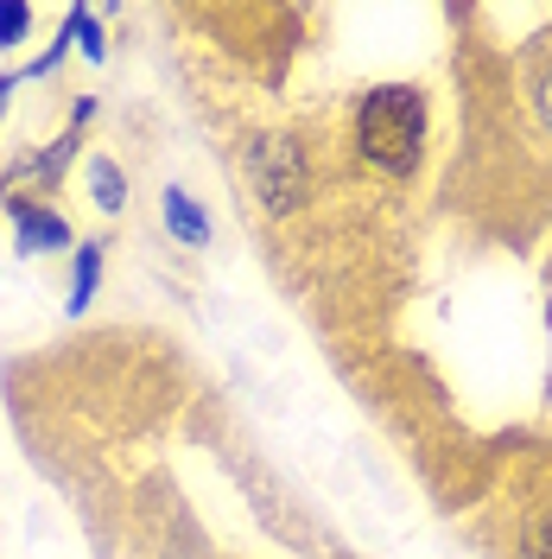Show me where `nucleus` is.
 I'll return each instance as SVG.
<instances>
[{"label": "nucleus", "instance_id": "f257e3e1", "mask_svg": "<svg viewBox=\"0 0 552 559\" xmlns=\"http://www.w3.org/2000/svg\"><path fill=\"white\" fill-rule=\"evenodd\" d=\"M356 146L387 178H413L425 153V96L413 83H381L356 108Z\"/></svg>", "mask_w": 552, "mask_h": 559}, {"label": "nucleus", "instance_id": "f03ea898", "mask_svg": "<svg viewBox=\"0 0 552 559\" xmlns=\"http://www.w3.org/2000/svg\"><path fill=\"white\" fill-rule=\"evenodd\" d=\"M248 173H254V185H261L267 210H292L299 198H305V159H299L292 140H267V146H254Z\"/></svg>", "mask_w": 552, "mask_h": 559}, {"label": "nucleus", "instance_id": "7ed1b4c3", "mask_svg": "<svg viewBox=\"0 0 552 559\" xmlns=\"http://www.w3.org/2000/svg\"><path fill=\"white\" fill-rule=\"evenodd\" d=\"M7 216H13V242H20V254L70 248V223L58 216V210H38L33 198H7Z\"/></svg>", "mask_w": 552, "mask_h": 559}, {"label": "nucleus", "instance_id": "20e7f679", "mask_svg": "<svg viewBox=\"0 0 552 559\" xmlns=\"http://www.w3.org/2000/svg\"><path fill=\"white\" fill-rule=\"evenodd\" d=\"M166 229H172L184 248H204V242H209V216L191 204L184 191H166Z\"/></svg>", "mask_w": 552, "mask_h": 559}, {"label": "nucleus", "instance_id": "39448f33", "mask_svg": "<svg viewBox=\"0 0 552 559\" xmlns=\"http://www.w3.org/2000/svg\"><path fill=\"white\" fill-rule=\"evenodd\" d=\"M96 274H103V242H76V274H70V312H83L96 299Z\"/></svg>", "mask_w": 552, "mask_h": 559}, {"label": "nucleus", "instance_id": "423d86ee", "mask_svg": "<svg viewBox=\"0 0 552 559\" xmlns=\"http://www.w3.org/2000/svg\"><path fill=\"white\" fill-rule=\"evenodd\" d=\"M520 559H552V496L527 509V527H520Z\"/></svg>", "mask_w": 552, "mask_h": 559}, {"label": "nucleus", "instance_id": "0eeeda50", "mask_svg": "<svg viewBox=\"0 0 552 559\" xmlns=\"http://www.w3.org/2000/svg\"><path fill=\"white\" fill-rule=\"evenodd\" d=\"M89 191H96V204H103V210H121V204H128V185H121V166L96 153V159H89Z\"/></svg>", "mask_w": 552, "mask_h": 559}, {"label": "nucleus", "instance_id": "6e6552de", "mask_svg": "<svg viewBox=\"0 0 552 559\" xmlns=\"http://www.w3.org/2000/svg\"><path fill=\"white\" fill-rule=\"evenodd\" d=\"M26 33H33V7L7 0V7H0V45H20Z\"/></svg>", "mask_w": 552, "mask_h": 559}, {"label": "nucleus", "instance_id": "1a4fd4ad", "mask_svg": "<svg viewBox=\"0 0 552 559\" xmlns=\"http://www.w3.org/2000/svg\"><path fill=\"white\" fill-rule=\"evenodd\" d=\"M533 108H540V121L552 128V58L540 64V76H533Z\"/></svg>", "mask_w": 552, "mask_h": 559}, {"label": "nucleus", "instance_id": "9d476101", "mask_svg": "<svg viewBox=\"0 0 552 559\" xmlns=\"http://www.w3.org/2000/svg\"><path fill=\"white\" fill-rule=\"evenodd\" d=\"M7 96H13V76H0V108H7Z\"/></svg>", "mask_w": 552, "mask_h": 559}]
</instances>
